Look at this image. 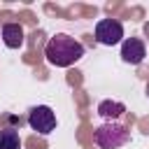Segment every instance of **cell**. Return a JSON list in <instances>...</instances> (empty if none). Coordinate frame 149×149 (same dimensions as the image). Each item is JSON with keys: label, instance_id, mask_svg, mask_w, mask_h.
I'll use <instances>...</instances> for the list:
<instances>
[{"label": "cell", "instance_id": "7", "mask_svg": "<svg viewBox=\"0 0 149 149\" xmlns=\"http://www.w3.org/2000/svg\"><path fill=\"white\" fill-rule=\"evenodd\" d=\"M123 112H126V105L119 102V100H102V102L98 105V114L105 116V119H109V121L119 119Z\"/></svg>", "mask_w": 149, "mask_h": 149}, {"label": "cell", "instance_id": "6", "mask_svg": "<svg viewBox=\"0 0 149 149\" xmlns=\"http://www.w3.org/2000/svg\"><path fill=\"white\" fill-rule=\"evenodd\" d=\"M0 35H2L5 47H9V49H19L23 44V28L19 23H5Z\"/></svg>", "mask_w": 149, "mask_h": 149}, {"label": "cell", "instance_id": "2", "mask_svg": "<svg viewBox=\"0 0 149 149\" xmlns=\"http://www.w3.org/2000/svg\"><path fill=\"white\" fill-rule=\"evenodd\" d=\"M93 140H95V144L100 149H119V147H123L130 140V130H128L126 123L107 121V123H102V126L95 128Z\"/></svg>", "mask_w": 149, "mask_h": 149}, {"label": "cell", "instance_id": "5", "mask_svg": "<svg viewBox=\"0 0 149 149\" xmlns=\"http://www.w3.org/2000/svg\"><path fill=\"white\" fill-rule=\"evenodd\" d=\"M144 56H147V47H144V42L140 37L123 40V44H121V58H123V63L137 65V63L144 61Z\"/></svg>", "mask_w": 149, "mask_h": 149}, {"label": "cell", "instance_id": "3", "mask_svg": "<svg viewBox=\"0 0 149 149\" xmlns=\"http://www.w3.org/2000/svg\"><path fill=\"white\" fill-rule=\"evenodd\" d=\"M28 126L40 133V135H49L56 128V114L49 105H35L28 112Z\"/></svg>", "mask_w": 149, "mask_h": 149}, {"label": "cell", "instance_id": "8", "mask_svg": "<svg viewBox=\"0 0 149 149\" xmlns=\"http://www.w3.org/2000/svg\"><path fill=\"white\" fill-rule=\"evenodd\" d=\"M0 149H21V137L16 128H2L0 130Z\"/></svg>", "mask_w": 149, "mask_h": 149}, {"label": "cell", "instance_id": "4", "mask_svg": "<svg viewBox=\"0 0 149 149\" xmlns=\"http://www.w3.org/2000/svg\"><path fill=\"white\" fill-rule=\"evenodd\" d=\"M121 37H123V26H121V21H116V19H100V21L95 23V40H98L100 44L114 47V44L121 42Z\"/></svg>", "mask_w": 149, "mask_h": 149}, {"label": "cell", "instance_id": "1", "mask_svg": "<svg viewBox=\"0 0 149 149\" xmlns=\"http://www.w3.org/2000/svg\"><path fill=\"white\" fill-rule=\"evenodd\" d=\"M44 56L51 65L56 68H70L74 65L81 56H84V44L65 33H58L54 35L49 42H47V49H44Z\"/></svg>", "mask_w": 149, "mask_h": 149}]
</instances>
